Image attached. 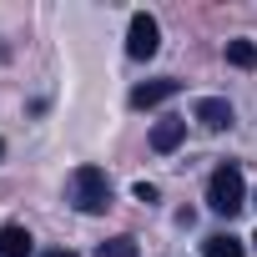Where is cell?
I'll list each match as a JSON object with an SVG mask.
<instances>
[{"label": "cell", "instance_id": "obj_1", "mask_svg": "<svg viewBox=\"0 0 257 257\" xmlns=\"http://www.w3.org/2000/svg\"><path fill=\"white\" fill-rule=\"evenodd\" d=\"M66 202H71L76 212H86V217L106 212V207H111V177H106L101 167H76V172L66 177Z\"/></svg>", "mask_w": 257, "mask_h": 257}, {"label": "cell", "instance_id": "obj_2", "mask_svg": "<svg viewBox=\"0 0 257 257\" xmlns=\"http://www.w3.org/2000/svg\"><path fill=\"white\" fill-rule=\"evenodd\" d=\"M207 207L222 212V217H237L247 207V187H242V172L237 167H217L212 182H207Z\"/></svg>", "mask_w": 257, "mask_h": 257}, {"label": "cell", "instance_id": "obj_3", "mask_svg": "<svg viewBox=\"0 0 257 257\" xmlns=\"http://www.w3.org/2000/svg\"><path fill=\"white\" fill-rule=\"evenodd\" d=\"M157 51H162V26L147 11H137L132 16V31H126V56H132V61H152Z\"/></svg>", "mask_w": 257, "mask_h": 257}, {"label": "cell", "instance_id": "obj_4", "mask_svg": "<svg viewBox=\"0 0 257 257\" xmlns=\"http://www.w3.org/2000/svg\"><path fill=\"white\" fill-rule=\"evenodd\" d=\"M182 91V81H172V76H162V81H147V86H137L132 91V106L137 111H152V106H162V101H172Z\"/></svg>", "mask_w": 257, "mask_h": 257}, {"label": "cell", "instance_id": "obj_5", "mask_svg": "<svg viewBox=\"0 0 257 257\" xmlns=\"http://www.w3.org/2000/svg\"><path fill=\"white\" fill-rule=\"evenodd\" d=\"M182 142H187V121L167 116V121H157V126H152V152H177Z\"/></svg>", "mask_w": 257, "mask_h": 257}, {"label": "cell", "instance_id": "obj_6", "mask_svg": "<svg viewBox=\"0 0 257 257\" xmlns=\"http://www.w3.org/2000/svg\"><path fill=\"white\" fill-rule=\"evenodd\" d=\"M192 116L207 126V132H222V126H232V106H227V101H217V96H202Z\"/></svg>", "mask_w": 257, "mask_h": 257}, {"label": "cell", "instance_id": "obj_7", "mask_svg": "<svg viewBox=\"0 0 257 257\" xmlns=\"http://www.w3.org/2000/svg\"><path fill=\"white\" fill-rule=\"evenodd\" d=\"M0 257H31V232L21 222H6L0 227Z\"/></svg>", "mask_w": 257, "mask_h": 257}, {"label": "cell", "instance_id": "obj_8", "mask_svg": "<svg viewBox=\"0 0 257 257\" xmlns=\"http://www.w3.org/2000/svg\"><path fill=\"white\" fill-rule=\"evenodd\" d=\"M227 61H232L237 71H252V66H257V46H252V41H227Z\"/></svg>", "mask_w": 257, "mask_h": 257}, {"label": "cell", "instance_id": "obj_9", "mask_svg": "<svg viewBox=\"0 0 257 257\" xmlns=\"http://www.w3.org/2000/svg\"><path fill=\"white\" fill-rule=\"evenodd\" d=\"M96 257H142V247H137V237H111L96 247Z\"/></svg>", "mask_w": 257, "mask_h": 257}, {"label": "cell", "instance_id": "obj_10", "mask_svg": "<svg viewBox=\"0 0 257 257\" xmlns=\"http://www.w3.org/2000/svg\"><path fill=\"white\" fill-rule=\"evenodd\" d=\"M207 257H242V242L232 232H217V237H207Z\"/></svg>", "mask_w": 257, "mask_h": 257}, {"label": "cell", "instance_id": "obj_11", "mask_svg": "<svg viewBox=\"0 0 257 257\" xmlns=\"http://www.w3.org/2000/svg\"><path fill=\"white\" fill-rule=\"evenodd\" d=\"M132 192H137V202H157V187H152V182H137Z\"/></svg>", "mask_w": 257, "mask_h": 257}, {"label": "cell", "instance_id": "obj_12", "mask_svg": "<svg viewBox=\"0 0 257 257\" xmlns=\"http://www.w3.org/2000/svg\"><path fill=\"white\" fill-rule=\"evenodd\" d=\"M46 257H76V252H71V247H56V252H46Z\"/></svg>", "mask_w": 257, "mask_h": 257}, {"label": "cell", "instance_id": "obj_13", "mask_svg": "<svg viewBox=\"0 0 257 257\" xmlns=\"http://www.w3.org/2000/svg\"><path fill=\"white\" fill-rule=\"evenodd\" d=\"M0 157H6V142H0Z\"/></svg>", "mask_w": 257, "mask_h": 257}, {"label": "cell", "instance_id": "obj_14", "mask_svg": "<svg viewBox=\"0 0 257 257\" xmlns=\"http://www.w3.org/2000/svg\"><path fill=\"white\" fill-rule=\"evenodd\" d=\"M252 242H257V232H252Z\"/></svg>", "mask_w": 257, "mask_h": 257}]
</instances>
